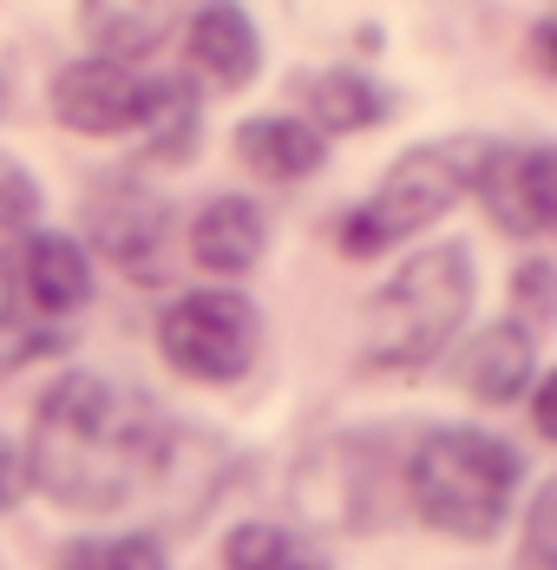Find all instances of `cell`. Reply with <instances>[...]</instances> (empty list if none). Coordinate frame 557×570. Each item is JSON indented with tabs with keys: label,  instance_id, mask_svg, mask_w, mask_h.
<instances>
[{
	"label": "cell",
	"instance_id": "5b68a950",
	"mask_svg": "<svg viewBox=\"0 0 557 570\" xmlns=\"http://www.w3.org/2000/svg\"><path fill=\"white\" fill-rule=\"evenodd\" d=\"M263 347V315L236 288H190L158 315V354L184 381H243Z\"/></svg>",
	"mask_w": 557,
	"mask_h": 570
},
{
	"label": "cell",
	"instance_id": "6da1fadb",
	"mask_svg": "<svg viewBox=\"0 0 557 570\" xmlns=\"http://www.w3.org/2000/svg\"><path fill=\"white\" fill-rule=\"evenodd\" d=\"M170 459V426L145 394L106 374H66L33 406L27 479L66 512H111L145 492Z\"/></svg>",
	"mask_w": 557,
	"mask_h": 570
},
{
	"label": "cell",
	"instance_id": "8992f818",
	"mask_svg": "<svg viewBox=\"0 0 557 570\" xmlns=\"http://www.w3.org/2000/svg\"><path fill=\"white\" fill-rule=\"evenodd\" d=\"M472 190L486 204V217L505 236H545L557 217V158L551 145H486Z\"/></svg>",
	"mask_w": 557,
	"mask_h": 570
},
{
	"label": "cell",
	"instance_id": "ba28073f",
	"mask_svg": "<svg viewBox=\"0 0 557 570\" xmlns=\"http://www.w3.org/2000/svg\"><path fill=\"white\" fill-rule=\"evenodd\" d=\"M7 288L27 315H72L92 302V263L72 236L59 229H27L7 256Z\"/></svg>",
	"mask_w": 557,
	"mask_h": 570
},
{
	"label": "cell",
	"instance_id": "9a60e30c",
	"mask_svg": "<svg viewBox=\"0 0 557 570\" xmlns=\"http://www.w3.org/2000/svg\"><path fill=\"white\" fill-rule=\"evenodd\" d=\"M309 112H315V131H368L393 112V99L368 79V72H315L309 79Z\"/></svg>",
	"mask_w": 557,
	"mask_h": 570
},
{
	"label": "cell",
	"instance_id": "8fae6325",
	"mask_svg": "<svg viewBox=\"0 0 557 570\" xmlns=\"http://www.w3.org/2000/svg\"><path fill=\"white\" fill-rule=\"evenodd\" d=\"M263 243H270V217L256 197H211L197 217H190V263L211 269V276H243L263 263Z\"/></svg>",
	"mask_w": 557,
	"mask_h": 570
},
{
	"label": "cell",
	"instance_id": "2e32d148",
	"mask_svg": "<svg viewBox=\"0 0 557 570\" xmlns=\"http://www.w3.org/2000/svg\"><path fill=\"white\" fill-rule=\"evenodd\" d=\"M197 92L184 79H152V106L138 118V151L145 158H190L197 151Z\"/></svg>",
	"mask_w": 557,
	"mask_h": 570
},
{
	"label": "cell",
	"instance_id": "52a82bcc",
	"mask_svg": "<svg viewBox=\"0 0 557 570\" xmlns=\"http://www.w3.org/2000/svg\"><path fill=\"white\" fill-rule=\"evenodd\" d=\"M152 106V79L125 59H72L59 66L53 79V118L66 131H86V138H118V131H138V118Z\"/></svg>",
	"mask_w": 557,
	"mask_h": 570
},
{
	"label": "cell",
	"instance_id": "ffe728a7",
	"mask_svg": "<svg viewBox=\"0 0 557 570\" xmlns=\"http://www.w3.org/2000/svg\"><path fill=\"white\" fill-rule=\"evenodd\" d=\"M551 512H557V485H538L531 524H525V570H551Z\"/></svg>",
	"mask_w": 557,
	"mask_h": 570
},
{
	"label": "cell",
	"instance_id": "d6986e66",
	"mask_svg": "<svg viewBox=\"0 0 557 570\" xmlns=\"http://www.w3.org/2000/svg\"><path fill=\"white\" fill-rule=\"evenodd\" d=\"M47 354H59L53 328H40L27 308H0V381L20 374V367H33V361H47Z\"/></svg>",
	"mask_w": 557,
	"mask_h": 570
},
{
	"label": "cell",
	"instance_id": "ac0fdd59",
	"mask_svg": "<svg viewBox=\"0 0 557 570\" xmlns=\"http://www.w3.org/2000/svg\"><path fill=\"white\" fill-rule=\"evenodd\" d=\"M59 570H170L165 551H158V538H79V544H66V558Z\"/></svg>",
	"mask_w": 557,
	"mask_h": 570
},
{
	"label": "cell",
	"instance_id": "9c48e42d",
	"mask_svg": "<svg viewBox=\"0 0 557 570\" xmlns=\"http://www.w3.org/2000/svg\"><path fill=\"white\" fill-rule=\"evenodd\" d=\"M92 236L106 243V256L125 269V276H158V249H165V204L152 197V190H138V184H118L106 177V190L92 197Z\"/></svg>",
	"mask_w": 557,
	"mask_h": 570
},
{
	"label": "cell",
	"instance_id": "7402d4cb",
	"mask_svg": "<svg viewBox=\"0 0 557 570\" xmlns=\"http://www.w3.org/2000/svg\"><path fill=\"white\" fill-rule=\"evenodd\" d=\"M20 485H27V465H20V453H13V446L0 440V512H7L13 499H20Z\"/></svg>",
	"mask_w": 557,
	"mask_h": 570
},
{
	"label": "cell",
	"instance_id": "7c38bea8",
	"mask_svg": "<svg viewBox=\"0 0 557 570\" xmlns=\"http://www.w3.org/2000/svg\"><path fill=\"white\" fill-rule=\"evenodd\" d=\"M236 158H243V171L270 177V184H295V177H315L329 165V138L309 118L263 112L250 125H236Z\"/></svg>",
	"mask_w": 557,
	"mask_h": 570
},
{
	"label": "cell",
	"instance_id": "5bb4252c",
	"mask_svg": "<svg viewBox=\"0 0 557 570\" xmlns=\"http://www.w3.org/2000/svg\"><path fill=\"white\" fill-rule=\"evenodd\" d=\"M459 381H466V394L486 400V406L518 400L531 381H538V347H531V328L499 322V328H486L479 342H466V354H459Z\"/></svg>",
	"mask_w": 557,
	"mask_h": 570
},
{
	"label": "cell",
	"instance_id": "44dd1931",
	"mask_svg": "<svg viewBox=\"0 0 557 570\" xmlns=\"http://www.w3.org/2000/svg\"><path fill=\"white\" fill-rule=\"evenodd\" d=\"M518 308H525L531 322L551 315V269H545V263H525V269H518Z\"/></svg>",
	"mask_w": 557,
	"mask_h": 570
},
{
	"label": "cell",
	"instance_id": "30bf717a",
	"mask_svg": "<svg viewBox=\"0 0 557 570\" xmlns=\"http://www.w3.org/2000/svg\"><path fill=\"white\" fill-rule=\"evenodd\" d=\"M184 53L211 86H250L263 66V33L243 13V0H204L184 20Z\"/></svg>",
	"mask_w": 557,
	"mask_h": 570
},
{
	"label": "cell",
	"instance_id": "4fadbf2b",
	"mask_svg": "<svg viewBox=\"0 0 557 570\" xmlns=\"http://www.w3.org/2000/svg\"><path fill=\"white\" fill-rule=\"evenodd\" d=\"M190 0H79V20L92 33V47L106 59H131L158 53L170 40V27H184Z\"/></svg>",
	"mask_w": 557,
	"mask_h": 570
},
{
	"label": "cell",
	"instance_id": "e0dca14e",
	"mask_svg": "<svg viewBox=\"0 0 557 570\" xmlns=\"http://www.w3.org/2000/svg\"><path fill=\"white\" fill-rule=\"evenodd\" d=\"M223 570H329L322 551H309L282 524H236L223 544Z\"/></svg>",
	"mask_w": 557,
	"mask_h": 570
},
{
	"label": "cell",
	"instance_id": "7a4b0ae2",
	"mask_svg": "<svg viewBox=\"0 0 557 570\" xmlns=\"http://www.w3.org/2000/svg\"><path fill=\"white\" fill-rule=\"evenodd\" d=\"M466 315H472V256L459 243L420 249L413 263H400L393 283L374 288V302L361 315V361L368 367H427L446 354V342H459Z\"/></svg>",
	"mask_w": 557,
	"mask_h": 570
},
{
	"label": "cell",
	"instance_id": "277c9868",
	"mask_svg": "<svg viewBox=\"0 0 557 570\" xmlns=\"http://www.w3.org/2000/svg\"><path fill=\"white\" fill-rule=\"evenodd\" d=\"M479 151L486 145H472V138H446V145H413L388 177H381V190L361 204V210H348L341 224H334V243H341V256H354V263H368V256H381L393 249L400 236H420L427 224H440L446 210L472 190V171H479Z\"/></svg>",
	"mask_w": 557,
	"mask_h": 570
},
{
	"label": "cell",
	"instance_id": "603a6c76",
	"mask_svg": "<svg viewBox=\"0 0 557 570\" xmlns=\"http://www.w3.org/2000/svg\"><path fill=\"white\" fill-rule=\"evenodd\" d=\"M0 112H7V86H0Z\"/></svg>",
	"mask_w": 557,
	"mask_h": 570
},
{
	"label": "cell",
	"instance_id": "3957f363",
	"mask_svg": "<svg viewBox=\"0 0 557 570\" xmlns=\"http://www.w3.org/2000/svg\"><path fill=\"white\" fill-rule=\"evenodd\" d=\"M518 492V453L479 426H440L407 465V499L446 538H499Z\"/></svg>",
	"mask_w": 557,
	"mask_h": 570
}]
</instances>
